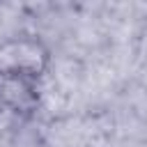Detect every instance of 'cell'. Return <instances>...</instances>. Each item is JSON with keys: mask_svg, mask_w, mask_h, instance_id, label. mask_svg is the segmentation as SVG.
I'll list each match as a JSON object with an SVG mask.
<instances>
[{"mask_svg": "<svg viewBox=\"0 0 147 147\" xmlns=\"http://www.w3.org/2000/svg\"><path fill=\"white\" fill-rule=\"evenodd\" d=\"M51 62L53 53L37 34H11L0 41V76L41 80Z\"/></svg>", "mask_w": 147, "mask_h": 147, "instance_id": "cell-1", "label": "cell"}, {"mask_svg": "<svg viewBox=\"0 0 147 147\" xmlns=\"http://www.w3.org/2000/svg\"><path fill=\"white\" fill-rule=\"evenodd\" d=\"M41 99L39 80L18 78V76H0V110L5 115H30L37 110Z\"/></svg>", "mask_w": 147, "mask_h": 147, "instance_id": "cell-2", "label": "cell"}]
</instances>
